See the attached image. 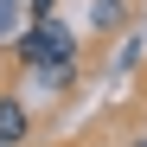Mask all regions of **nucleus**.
<instances>
[{
  "instance_id": "f257e3e1",
  "label": "nucleus",
  "mask_w": 147,
  "mask_h": 147,
  "mask_svg": "<svg viewBox=\"0 0 147 147\" xmlns=\"http://www.w3.org/2000/svg\"><path fill=\"white\" fill-rule=\"evenodd\" d=\"M13 51H19V64H77V38H70V26H64V19H51V13H45L38 26L13 45Z\"/></svg>"
},
{
  "instance_id": "f03ea898",
  "label": "nucleus",
  "mask_w": 147,
  "mask_h": 147,
  "mask_svg": "<svg viewBox=\"0 0 147 147\" xmlns=\"http://www.w3.org/2000/svg\"><path fill=\"white\" fill-rule=\"evenodd\" d=\"M32 134V115H26V102H19V96H0V141L7 147H19Z\"/></svg>"
},
{
  "instance_id": "7ed1b4c3",
  "label": "nucleus",
  "mask_w": 147,
  "mask_h": 147,
  "mask_svg": "<svg viewBox=\"0 0 147 147\" xmlns=\"http://www.w3.org/2000/svg\"><path fill=\"white\" fill-rule=\"evenodd\" d=\"M121 19V0H96V26H115Z\"/></svg>"
},
{
  "instance_id": "20e7f679",
  "label": "nucleus",
  "mask_w": 147,
  "mask_h": 147,
  "mask_svg": "<svg viewBox=\"0 0 147 147\" xmlns=\"http://www.w3.org/2000/svg\"><path fill=\"white\" fill-rule=\"evenodd\" d=\"M32 13H38V19H45V13H51V0H32Z\"/></svg>"
},
{
  "instance_id": "39448f33",
  "label": "nucleus",
  "mask_w": 147,
  "mask_h": 147,
  "mask_svg": "<svg viewBox=\"0 0 147 147\" xmlns=\"http://www.w3.org/2000/svg\"><path fill=\"white\" fill-rule=\"evenodd\" d=\"M134 147H147V141H134Z\"/></svg>"
},
{
  "instance_id": "423d86ee",
  "label": "nucleus",
  "mask_w": 147,
  "mask_h": 147,
  "mask_svg": "<svg viewBox=\"0 0 147 147\" xmlns=\"http://www.w3.org/2000/svg\"><path fill=\"white\" fill-rule=\"evenodd\" d=\"M0 147H7V141H0Z\"/></svg>"
}]
</instances>
